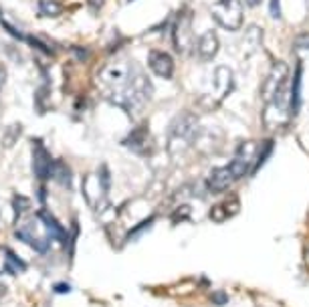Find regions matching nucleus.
<instances>
[{"mask_svg": "<svg viewBox=\"0 0 309 307\" xmlns=\"http://www.w3.org/2000/svg\"><path fill=\"white\" fill-rule=\"evenodd\" d=\"M152 89L154 87H152L148 75L142 73V69H140V71H134L128 85H124L122 89H109V91H105V95L113 105L134 111V109H142L152 99Z\"/></svg>", "mask_w": 309, "mask_h": 307, "instance_id": "nucleus-1", "label": "nucleus"}, {"mask_svg": "<svg viewBox=\"0 0 309 307\" xmlns=\"http://www.w3.org/2000/svg\"><path fill=\"white\" fill-rule=\"evenodd\" d=\"M200 134V128H198V118L190 111H182L178 113L170 128H168V148L170 154H178L182 150H186L188 146H192L196 142Z\"/></svg>", "mask_w": 309, "mask_h": 307, "instance_id": "nucleus-2", "label": "nucleus"}, {"mask_svg": "<svg viewBox=\"0 0 309 307\" xmlns=\"http://www.w3.org/2000/svg\"><path fill=\"white\" fill-rule=\"evenodd\" d=\"M212 18L224 30H239L243 26L245 8L241 0H216L212 4Z\"/></svg>", "mask_w": 309, "mask_h": 307, "instance_id": "nucleus-3", "label": "nucleus"}, {"mask_svg": "<svg viewBox=\"0 0 309 307\" xmlns=\"http://www.w3.org/2000/svg\"><path fill=\"white\" fill-rule=\"evenodd\" d=\"M287 83H289V67H287V63L275 61L271 65V71H269V75L265 79V85H263V97H265V101L271 103L273 97L279 93V89L285 87Z\"/></svg>", "mask_w": 309, "mask_h": 307, "instance_id": "nucleus-4", "label": "nucleus"}, {"mask_svg": "<svg viewBox=\"0 0 309 307\" xmlns=\"http://www.w3.org/2000/svg\"><path fill=\"white\" fill-rule=\"evenodd\" d=\"M172 43L176 47L178 53L186 55L190 53L192 47V24H190V14L188 12H180L178 18L172 24Z\"/></svg>", "mask_w": 309, "mask_h": 307, "instance_id": "nucleus-5", "label": "nucleus"}, {"mask_svg": "<svg viewBox=\"0 0 309 307\" xmlns=\"http://www.w3.org/2000/svg\"><path fill=\"white\" fill-rule=\"evenodd\" d=\"M122 146L130 148L132 152L138 154V156H152L156 144H154V140H152V134H150L148 124L138 126V128L122 142Z\"/></svg>", "mask_w": 309, "mask_h": 307, "instance_id": "nucleus-6", "label": "nucleus"}, {"mask_svg": "<svg viewBox=\"0 0 309 307\" xmlns=\"http://www.w3.org/2000/svg\"><path fill=\"white\" fill-rule=\"evenodd\" d=\"M53 160L49 152L45 150V146L41 142H34V150H32V170H34V176L38 180H47L51 178V172H53Z\"/></svg>", "mask_w": 309, "mask_h": 307, "instance_id": "nucleus-7", "label": "nucleus"}, {"mask_svg": "<svg viewBox=\"0 0 309 307\" xmlns=\"http://www.w3.org/2000/svg\"><path fill=\"white\" fill-rule=\"evenodd\" d=\"M148 65H150L152 73L162 79H170L174 75V59L164 51H150Z\"/></svg>", "mask_w": 309, "mask_h": 307, "instance_id": "nucleus-8", "label": "nucleus"}, {"mask_svg": "<svg viewBox=\"0 0 309 307\" xmlns=\"http://www.w3.org/2000/svg\"><path fill=\"white\" fill-rule=\"evenodd\" d=\"M214 89H216V101H222L230 91L235 89V77L233 69L226 65H220L214 69Z\"/></svg>", "mask_w": 309, "mask_h": 307, "instance_id": "nucleus-9", "label": "nucleus"}, {"mask_svg": "<svg viewBox=\"0 0 309 307\" xmlns=\"http://www.w3.org/2000/svg\"><path fill=\"white\" fill-rule=\"evenodd\" d=\"M14 235H16L18 241L26 243V245L32 247L36 253H47V251H49V239H47L45 235H38V233L34 231V224H32V222H28L24 228H16Z\"/></svg>", "mask_w": 309, "mask_h": 307, "instance_id": "nucleus-10", "label": "nucleus"}, {"mask_svg": "<svg viewBox=\"0 0 309 307\" xmlns=\"http://www.w3.org/2000/svg\"><path fill=\"white\" fill-rule=\"evenodd\" d=\"M233 182H235V176L230 174L228 166H224V168H214V170L208 174V178H206V186H208V190L214 192V194L224 192Z\"/></svg>", "mask_w": 309, "mask_h": 307, "instance_id": "nucleus-11", "label": "nucleus"}, {"mask_svg": "<svg viewBox=\"0 0 309 307\" xmlns=\"http://www.w3.org/2000/svg\"><path fill=\"white\" fill-rule=\"evenodd\" d=\"M36 218L43 222V226H45V233L51 237V239H55V241H59L61 245H65L67 243V239H69V235H67V231L59 224V220L51 214V212H47V210H38L36 212Z\"/></svg>", "mask_w": 309, "mask_h": 307, "instance_id": "nucleus-12", "label": "nucleus"}, {"mask_svg": "<svg viewBox=\"0 0 309 307\" xmlns=\"http://www.w3.org/2000/svg\"><path fill=\"white\" fill-rule=\"evenodd\" d=\"M218 36L214 30H206L204 34H200V39L196 41V51H198V57L202 61H212L218 53Z\"/></svg>", "mask_w": 309, "mask_h": 307, "instance_id": "nucleus-13", "label": "nucleus"}, {"mask_svg": "<svg viewBox=\"0 0 309 307\" xmlns=\"http://www.w3.org/2000/svg\"><path fill=\"white\" fill-rule=\"evenodd\" d=\"M301 79H303V67L301 63L297 65V71L291 79V113L295 116L301 107Z\"/></svg>", "mask_w": 309, "mask_h": 307, "instance_id": "nucleus-14", "label": "nucleus"}, {"mask_svg": "<svg viewBox=\"0 0 309 307\" xmlns=\"http://www.w3.org/2000/svg\"><path fill=\"white\" fill-rule=\"evenodd\" d=\"M20 134H22V126L20 124H10L6 130H4V134H2V148H12L16 142H18V138H20Z\"/></svg>", "mask_w": 309, "mask_h": 307, "instance_id": "nucleus-15", "label": "nucleus"}, {"mask_svg": "<svg viewBox=\"0 0 309 307\" xmlns=\"http://www.w3.org/2000/svg\"><path fill=\"white\" fill-rule=\"evenodd\" d=\"M51 176H53L59 184H63L65 188L71 186V170H69L63 162H55V164H53V172H51Z\"/></svg>", "mask_w": 309, "mask_h": 307, "instance_id": "nucleus-16", "label": "nucleus"}, {"mask_svg": "<svg viewBox=\"0 0 309 307\" xmlns=\"http://www.w3.org/2000/svg\"><path fill=\"white\" fill-rule=\"evenodd\" d=\"M61 12V4L55 0H41L38 2V14L43 16H59Z\"/></svg>", "mask_w": 309, "mask_h": 307, "instance_id": "nucleus-17", "label": "nucleus"}, {"mask_svg": "<svg viewBox=\"0 0 309 307\" xmlns=\"http://www.w3.org/2000/svg\"><path fill=\"white\" fill-rule=\"evenodd\" d=\"M12 206H14V216L16 218H20L28 208H30V200L28 198H24V196H14V202H12Z\"/></svg>", "mask_w": 309, "mask_h": 307, "instance_id": "nucleus-18", "label": "nucleus"}, {"mask_svg": "<svg viewBox=\"0 0 309 307\" xmlns=\"http://www.w3.org/2000/svg\"><path fill=\"white\" fill-rule=\"evenodd\" d=\"M271 150H273V142H265V144H263V150L259 152V156H257V162H255V166H253V170H251L253 174H255V172H257V170H259L263 164H265V160L271 156Z\"/></svg>", "mask_w": 309, "mask_h": 307, "instance_id": "nucleus-19", "label": "nucleus"}, {"mask_svg": "<svg viewBox=\"0 0 309 307\" xmlns=\"http://www.w3.org/2000/svg\"><path fill=\"white\" fill-rule=\"evenodd\" d=\"M4 255H6V263H8L10 267H14V271H24V269H26V263H24L22 259H18L12 251H4Z\"/></svg>", "mask_w": 309, "mask_h": 307, "instance_id": "nucleus-20", "label": "nucleus"}, {"mask_svg": "<svg viewBox=\"0 0 309 307\" xmlns=\"http://www.w3.org/2000/svg\"><path fill=\"white\" fill-rule=\"evenodd\" d=\"M295 47H297L299 51L309 49V32H301V34L295 36Z\"/></svg>", "mask_w": 309, "mask_h": 307, "instance_id": "nucleus-21", "label": "nucleus"}, {"mask_svg": "<svg viewBox=\"0 0 309 307\" xmlns=\"http://www.w3.org/2000/svg\"><path fill=\"white\" fill-rule=\"evenodd\" d=\"M269 12L273 18H279L281 16V2L279 0H269Z\"/></svg>", "mask_w": 309, "mask_h": 307, "instance_id": "nucleus-22", "label": "nucleus"}, {"mask_svg": "<svg viewBox=\"0 0 309 307\" xmlns=\"http://www.w3.org/2000/svg\"><path fill=\"white\" fill-rule=\"evenodd\" d=\"M212 301H214L216 305H226V303H228V295H226V293H214V295H212Z\"/></svg>", "mask_w": 309, "mask_h": 307, "instance_id": "nucleus-23", "label": "nucleus"}, {"mask_svg": "<svg viewBox=\"0 0 309 307\" xmlns=\"http://www.w3.org/2000/svg\"><path fill=\"white\" fill-rule=\"evenodd\" d=\"M53 291H55V293H69V291H71V285H67V283H57V285H53Z\"/></svg>", "mask_w": 309, "mask_h": 307, "instance_id": "nucleus-24", "label": "nucleus"}, {"mask_svg": "<svg viewBox=\"0 0 309 307\" xmlns=\"http://www.w3.org/2000/svg\"><path fill=\"white\" fill-rule=\"evenodd\" d=\"M245 2H247V4H249V6L253 8V6H259V4L263 2V0H245Z\"/></svg>", "mask_w": 309, "mask_h": 307, "instance_id": "nucleus-25", "label": "nucleus"}, {"mask_svg": "<svg viewBox=\"0 0 309 307\" xmlns=\"http://www.w3.org/2000/svg\"><path fill=\"white\" fill-rule=\"evenodd\" d=\"M4 77H6V75H4V67H2V65H0V83H2V81H4Z\"/></svg>", "mask_w": 309, "mask_h": 307, "instance_id": "nucleus-26", "label": "nucleus"}]
</instances>
